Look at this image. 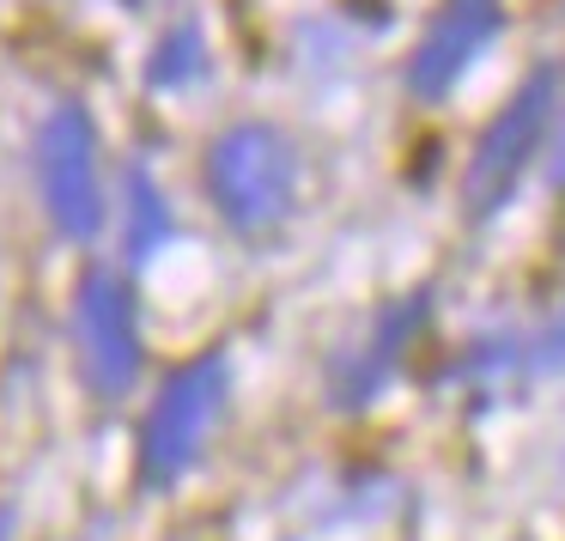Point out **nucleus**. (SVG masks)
Instances as JSON below:
<instances>
[{
  "label": "nucleus",
  "instance_id": "nucleus-2",
  "mask_svg": "<svg viewBox=\"0 0 565 541\" xmlns=\"http://www.w3.org/2000/svg\"><path fill=\"white\" fill-rule=\"evenodd\" d=\"M207 201L232 232H274L298 208V147L268 123H237L207 147Z\"/></svg>",
  "mask_w": 565,
  "mask_h": 541
},
{
  "label": "nucleus",
  "instance_id": "nucleus-7",
  "mask_svg": "<svg viewBox=\"0 0 565 541\" xmlns=\"http://www.w3.org/2000/svg\"><path fill=\"white\" fill-rule=\"evenodd\" d=\"M128 256H152V250L171 237V213H164V201H159V189H152V177L147 171H128Z\"/></svg>",
  "mask_w": 565,
  "mask_h": 541
},
{
  "label": "nucleus",
  "instance_id": "nucleus-6",
  "mask_svg": "<svg viewBox=\"0 0 565 541\" xmlns=\"http://www.w3.org/2000/svg\"><path fill=\"white\" fill-rule=\"evenodd\" d=\"M492 38H499V0H444L419 50L407 55V92L414 98H450L456 79L492 50Z\"/></svg>",
  "mask_w": 565,
  "mask_h": 541
},
{
  "label": "nucleus",
  "instance_id": "nucleus-4",
  "mask_svg": "<svg viewBox=\"0 0 565 541\" xmlns=\"http://www.w3.org/2000/svg\"><path fill=\"white\" fill-rule=\"evenodd\" d=\"M553 98H559V79L541 67V74L529 79V86H516L511 104L487 123V135H480V147H475V165H468V189H462L468 220H492V213L516 195V183H523L529 159L541 152V135H547V123H553Z\"/></svg>",
  "mask_w": 565,
  "mask_h": 541
},
{
  "label": "nucleus",
  "instance_id": "nucleus-5",
  "mask_svg": "<svg viewBox=\"0 0 565 541\" xmlns=\"http://www.w3.org/2000/svg\"><path fill=\"white\" fill-rule=\"evenodd\" d=\"M74 347H79V371L98 395H128L140 378V317H135V293L122 274L110 268H86L74 293Z\"/></svg>",
  "mask_w": 565,
  "mask_h": 541
},
{
  "label": "nucleus",
  "instance_id": "nucleus-1",
  "mask_svg": "<svg viewBox=\"0 0 565 541\" xmlns=\"http://www.w3.org/2000/svg\"><path fill=\"white\" fill-rule=\"evenodd\" d=\"M225 402H232V365L225 353H201L189 359L183 371L159 383L147 420H140V487L164 492L201 463L213 426L225 420Z\"/></svg>",
  "mask_w": 565,
  "mask_h": 541
},
{
  "label": "nucleus",
  "instance_id": "nucleus-3",
  "mask_svg": "<svg viewBox=\"0 0 565 541\" xmlns=\"http://www.w3.org/2000/svg\"><path fill=\"white\" fill-rule=\"evenodd\" d=\"M38 189L50 225L67 244H92L104 232V171H98V128L79 104H62L38 128Z\"/></svg>",
  "mask_w": 565,
  "mask_h": 541
},
{
  "label": "nucleus",
  "instance_id": "nucleus-8",
  "mask_svg": "<svg viewBox=\"0 0 565 541\" xmlns=\"http://www.w3.org/2000/svg\"><path fill=\"white\" fill-rule=\"evenodd\" d=\"M0 541H13V505H0Z\"/></svg>",
  "mask_w": 565,
  "mask_h": 541
}]
</instances>
